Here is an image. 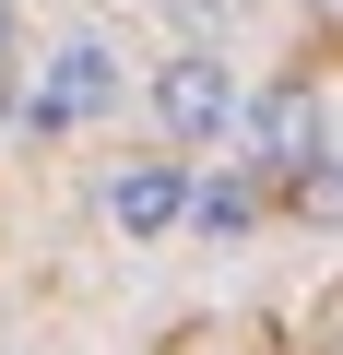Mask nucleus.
Here are the masks:
<instances>
[{
    "label": "nucleus",
    "mask_w": 343,
    "mask_h": 355,
    "mask_svg": "<svg viewBox=\"0 0 343 355\" xmlns=\"http://www.w3.org/2000/svg\"><path fill=\"white\" fill-rule=\"evenodd\" d=\"M308 12H331V0H308Z\"/></svg>",
    "instance_id": "423d86ee"
},
{
    "label": "nucleus",
    "mask_w": 343,
    "mask_h": 355,
    "mask_svg": "<svg viewBox=\"0 0 343 355\" xmlns=\"http://www.w3.org/2000/svg\"><path fill=\"white\" fill-rule=\"evenodd\" d=\"M178 202H190V154H130L95 178V214L118 225V249H166L178 237Z\"/></svg>",
    "instance_id": "7ed1b4c3"
},
{
    "label": "nucleus",
    "mask_w": 343,
    "mask_h": 355,
    "mask_svg": "<svg viewBox=\"0 0 343 355\" xmlns=\"http://www.w3.org/2000/svg\"><path fill=\"white\" fill-rule=\"evenodd\" d=\"M237 142H249V178L296 214H331V83L284 71L237 107Z\"/></svg>",
    "instance_id": "f257e3e1"
},
{
    "label": "nucleus",
    "mask_w": 343,
    "mask_h": 355,
    "mask_svg": "<svg viewBox=\"0 0 343 355\" xmlns=\"http://www.w3.org/2000/svg\"><path fill=\"white\" fill-rule=\"evenodd\" d=\"M0 71H24V0H0Z\"/></svg>",
    "instance_id": "39448f33"
},
{
    "label": "nucleus",
    "mask_w": 343,
    "mask_h": 355,
    "mask_svg": "<svg viewBox=\"0 0 343 355\" xmlns=\"http://www.w3.org/2000/svg\"><path fill=\"white\" fill-rule=\"evenodd\" d=\"M261 225H272V190H261L249 166H225V154H213V166H190V202H178V237H202V249H249Z\"/></svg>",
    "instance_id": "20e7f679"
},
{
    "label": "nucleus",
    "mask_w": 343,
    "mask_h": 355,
    "mask_svg": "<svg viewBox=\"0 0 343 355\" xmlns=\"http://www.w3.org/2000/svg\"><path fill=\"white\" fill-rule=\"evenodd\" d=\"M142 107H154V130L178 154H237V107H249L237 48H166L154 83H142Z\"/></svg>",
    "instance_id": "f03ea898"
}]
</instances>
